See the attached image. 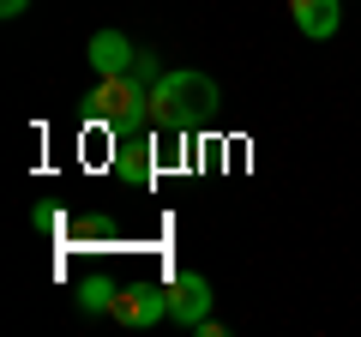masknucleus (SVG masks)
Segmentation results:
<instances>
[{
  "mask_svg": "<svg viewBox=\"0 0 361 337\" xmlns=\"http://www.w3.org/2000/svg\"><path fill=\"white\" fill-rule=\"evenodd\" d=\"M217 115V85L205 73H157L151 78V121L163 133H187Z\"/></svg>",
  "mask_w": 361,
  "mask_h": 337,
  "instance_id": "f257e3e1",
  "label": "nucleus"
},
{
  "mask_svg": "<svg viewBox=\"0 0 361 337\" xmlns=\"http://www.w3.org/2000/svg\"><path fill=\"white\" fill-rule=\"evenodd\" d=\"M85 115L90 121H109V127H139V121H151V85H145L139 73H115V78H97L85 91Z\"/></svg>",
  "mask_w": 361,
  "mask_h": 337,
  "instance_id": "f03ea898",
  "label": "nucleus"
},
{
  "mask_svg": "<svg viewBox=\"0 0 361 337\" xmlns=\"http://www.w3.org/2000/svg\"><path fill=\"white\" fill-rule=\"evenodd\" d=\"M109 319L133 325V331H145V325L169 319V283H145V277L121 283V289H115V307H109Z\"/></svg>",
  "mask_w": 361,
  "mask_h": 337,
  "instance_id": "7ed1b4c3",
  "label": "nucleus"
},
{
  "mask_svg": "<svg viewBox=\"0 0 361 337\" xmlns=\"http://www.w3.org/2000/svg\"><path fill=\"white\" fill-rule=\"evenodd\" d=\"M205 313H211V283L199 271H175L169 277V319H180L187 331H193Z\"/></svg>",
  "mask_w": 361,
  "mask_h": 337,
  "instance_id": "20e7f679",
  "label": "nucleus"
},
{
  "mask_svg": "<svg viewBox=\"0 0 361 337\" xmlns=\"http://www.w3.org/2000/svg\"><path fill=\"white\" fill-rule=\"evenodd\" d=\"M85 61L97 66V78H115V73H133L139 66V49H133V37H121V30H97L85 49Z\"/></svg>",
  "mask_w": 361,
  "mask_h": 337,
  "instance_id": "39448f33",
  "label": "nucleus"
},
{
  "mask_svg": "<svg viewBox=\"0 0 361 337\" xmlns=\"http://www.w3.org/2000/svg\"><path fill=\"white\" fill-rule=\"evenodd\" d=\"M289 18H295L301 37L325 42V37H337V25H343V0H289Z\"/></svg>",
  "mask_w": 361,
  "mask_h": 337,
  "instance_id": "423d86ee",
  "label": "nucleus"
},
{
  "mask_svg": "<svg viewBox=\"0 0 361 337\" xmlns=\"http://www.w3.org/2000/svg\"><path fill=\"white\" fill-rule=\"evenodd\" d=\"M115 289L121 283H109V277H85V283H78V307L85 313H109L115 307Z\"/></svg>",
  "mask_w": 361,
  "mask_h": 337,
  "instance_id": "0eeeda50",
  "label": "nucleus"
},
{
  "mask_svg": "<svg viewBox=\"0 0 361 337\" xmlns=\"http://www.w3.org/2000/svg\"><path fill=\"white\" fill-rule=\"evenodd\" d=\"M25 6L30 0H0V18H25Z\"/></svg>",
  "mask_w": 361,
  "mask_h": 337,
  "instance_id": "6e6552de",
  "label": "nucleus"
}]
</instances>
